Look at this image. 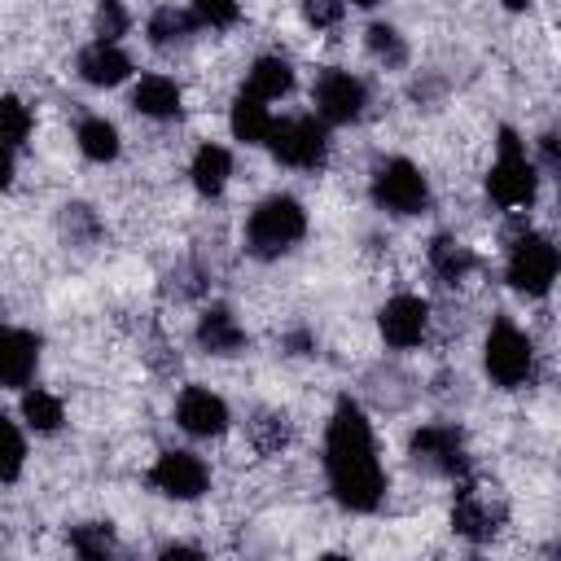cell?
<instances>
[{"label": "cell", "instance_id": "obj_14", "mask_svg": "<svg viewBox=\"0 0 561 561\" xmlns=\"http://www.w3.org/2000/svg\"><path fill=\"white\" fill-rule=\"evenodd\" d=\"M39 364V342L26 329L0 324V386H31Z\"/></svg>", "mask_w": 561, "mask_h": 561}, {"label": "cell", "instance_id": "obj_27", "mask_svg": "<svg viewBox=\"0 0 561 561\" xmlns=\"http://www.w3.org/2000/svg\"><path fill=\"white\" fill-rule=\"evenodd\" d=\"M31 127H35L31 105L18 101V96H0V140H4L9 149H18V145H26Z\"/></svg>", "mask_w": 561, "mask_h": 561}, {"label": "cell", "instance_id": "obj_31", "mask_svg": "<svg viewBox=\"0 0 561 561\" xmlns=\"http://www.w3.org/2000/svg\"><path fill=\"white\" fill-rule=\"evenodd\" d=\"M188 13L197 18V26H215V31H224V26L237 22L241 4H237V0H188Z\"/></svg>", "mask_w": 561, "mask_h": 561}, {"label": "cell", "instance_id": "obj_6", "mask_svg": "<svg viewBox=\"0 0 561 561\" xmlns=\"http://www.w3.org/2000/svg\"><path fill=\"white\" fill-rule=\"evenodd\" d=\"M557 267H561V259H557L552 237H543V232H522V237L513 241V250H508L504 276H508V285H513L517 294L543 298V294L552 289V280H557Z\"/></svg>", "mask_w": 561, "mask_h": 561}, {"label": "cell", "instance_id": "obj_35", "mask_svg": "<svg viewBox=\"0 0 561 561\" xmlns=\"http://www.w3.org/2000/svg\"><path fill=\"white\" fill-rule=\"evenodd\" d=\"M351 4H359V9H373V4H377V0H351Z\"/></svg>", "mask_w": 561, "mask_h": 561}, {"label": "cell", "instance_id": "obj_21", "mask_svg": "<svg viewBox=\"0 0 561 561\" xmlns=\"http://www.w3.org/2000/svg\"><path fill=\"white\" fill-rule=\"evenodd\" d=\"M430 267H434V276L443 280V285H460L473 267H478V259H473V250L465 245V241H456V237H434L430 241Z\"/></svg>", "mask_w": 561, "mask_h": 561}, {"label": "cell", "instance_id": "obj_20", "mask_svg": "<svg viewBox=\"0 0 561 561\" xmlns=\"http://www.w3.org/2000/svg\"><path fill=\"white\" fill-rule=\"evenodd\" d=\"M289 88H294V66L276 53L254 57V66L245 70V92H254L259 101H280L289 96Z\"/></svg>", "mask_w": 561, "mask_h": 561}, {"label": "cell", "instance_id": "obj_33", "mask_svg": "<svg viewBox=\"0 0 561 561\" xmlns=\"http://www.w3.org/2000/svg\"><path fill=\"white\" fill-rule=\"evenodd\" d=\"M13 184V149L0 140V188H9Z\"/></svg>", "mask_w": 561, "mask_h": 561}, {"label": "cell", "instance_id": "obj_13", "mask_svg": "<svg viewBox=\"0 0 561 561\" xmlns=\"http://www.w3.org/2000/svg\"><path fill=\"white\" fill-rule=\"evenodd\" d=\"M451 526H456V535H465V539L482 543V539H491V535L500 530V504H491V495H482L478 486H469V482H465V486L456 491Z\"/></svg>", "mask_w": 561, "mask_h": 561}, {"label": "cell", "instance_id": "obj_29", "mask_svg": "<svg viewBox=\"0 0 561 561\" xmlns=\"http://www.w3.org/2000/svg\"><path fill=\"white\" fill-rule=\"evenodd\" d=\"M70 548H75L79 557H105V552L114 548L110 522H83V526H75V530H70Z\"/></svg>", "mask_w": 561, "mask_h": 561}, {"label": "cell", "instance_id": "obj_32", "mask_svg": "<svg viewBox=\"0 0 561 561\" xmlns=\"http://www.w3.org/2000/svg\"><path fill=\"white\" fill-rule=\"evenodd\" d=\"M302 13H307V22H311L316 31H329V26L342 22L346 0H302Z\"/></svg>", "mask_w": 561, "mask_h": 561}, {"label": "cell", "instance_id": "obj_26", "mask_svg": "<svg viewBox=\"0 0 561 561\" xmlns=\"http://www.w3.org/2000/svg\"><path fill=\"white\" fill-rule=\"evenodd\" d=\"M368 53L381 61V66H390V70H399L403 61H408V44H403V35L390 26V22H373L368 26Z\"/></svg>", "mask_w": 561, "mask_h": 561}, {"label": "cell", "instance_id": "obj_2", "mask_svg": "<svg viewBox=\"0 0 561 561\" xmlns=\"http://www.w3.org/2000/svg\"><path fill=\"white\" fill-rule=\"evenodd\" d=\"M302 232H307L302 202L289 197V193H272L245 219V250L254 259H280L285 250H294L302 241Z\"/></svg>", "mask_w": 561, "mask_h": 561}, {"label": "cell", "instance_id": "obj_9", "mask_svg": "<svg viewBox=\"0 0 561 561\" xmlns=\"http://www.w3.org/2000/svg\"><path fill=\"white\" fill-rule=\"evenodd\" d=\"M316 118L320 123H355L368 105V83L351 70H324L316 79Z\"/></svg>", "mask_w": 561, "mask_h": 561}, {"label": "cell", "instance_id": "obj_1", "mask_svg": "<svg viewBox=\"0 0 561 561\" xmlns=\"http://www.w3.org/2000/svg\"><path fill=\"white\" fill-rule=\"evenodd\" d=\"M324 473H329V491L351 513H373L386 495V473H381V460H377L373 425H368V416L355 399H337V408L329 416Z\"/></svg>", "mask_w": 561, "mask_h": 561}, {"label": "cell", "instance_id": "obj_23", "mask_svg": "<svg viewBox=\"0 0 561 561\" xmlns=\"http://www.w3.org/2000/svg\"><path fill=\"white\" fill-rule=\"evenodd\" d=\"M193 26H197V18H193L188 9L162 4V9H153V13H149L145 35H149V44H153V48H171V44L188 39V35H193Z\"/></svg>", "mask_w": 561, "mask_h": 561}, {"label": "cell", "instance_id": "obj_19", "mask_svg": "<svg viewBox=\"0 0 561 561\" xmlns=\"http://www.w3.org/2000/svg\"><path fill=\"white\" fill-rule=\"evenodd\" d=\"M188 175H193V188L202 197H219L224 184H228V175H232V153L224 145L206 140V145H197V153L188 162Z\"/></svg>", "mask_w": 561, "mask_h": 561}, {"label": "cell", "instance_id": "obj_15", "mask_svg": "<svg viewBox=\"0 0 561 561\" xmlns=\"http://www.w3.org/2000/svg\"><path fill=\"white\" fill-rule=\"evenodd\" d=\"M127 75H131V57H127L118 44L92 39V44L79 53V79L92 83V88H118Z\"/></svg>", "mask_w": 561, "mask_h": 561}, {"label": "cell", "instance_id": "obj_30", "mask_svg": "<svg viewBox=\"0 0 561 561\" xmlns=\"http://www.w3.org/2000/svg\"><path fill=\"white\" fill-rule=\"evenodd\" d=\"M127 26H131V18H127L123 0H101V4H96V39L118 44V39L127 35Z\"/></svg>", "mask_w": 561, "mask_h": 561}, {"label": "cell", "instance_id": "obj_10", "mask_svg": "<svg viewBox=\"0 0 561 561\" xmlns=\"http://www.w3.org/2000/svg\"><path fill=\"white\" fill-rule=\"evenodd\" d=\"M377 329L394 351H412L425 342L430 333V302L416 294H394L381 311H377Z\"/></svg>", "mask_w": 561, "mask_h": 561}, {"label": "cell", "instance_id": "obj_18", "mask_svg": "<svg viewBox=\"0 0 561 561\" xmlns=\"http://www.w3.org/2000/svg\"><path fill=\"white\" fill-rule=\"evenodd\" d=\"M272 110H267V101H259L254 92H237V101H232V114H228V127H232V136L241 140V145H267V136H272Z\"/></svg>", "mask_w": 561, "mask_h": 561}, {"label": "cell", "instance_id": "obj_12", "mask_svg": "<svg viewBox=\"0 0 561 561\" xmlns=\"http://www.w3.org/2000/svg\"><path fill=\"white\" fill-rule=\"evenodd\" d=\"M228 403L215 394V390H206V386H184L180 390V399H175V425L184 430V434H193V438H215V434H224L228 430Z\"/></svg>", "mask_w": 561, "mask_h": 561}, {"label": "cell", "instance_id": "obj_3", "mask_svg": "<svg viewBox=\"0 0 561 561\" xmlns=\"http://www.w3.org/2000/svg\"><path fill=\"white\" fill-rule=\"evenodd\" d=\"M486 193H491V202L504 206V210L530 206V202L539 197V167L530 162L526 140H522L513 127L500 131V158H495V167H491V175H486Z\"/></svg>", "mask_w": 561, "mask_h": 561}, {"label": "cell", "instance_id": "obj_11", "mask_svg": "<svg viewBox=\"0 0 561 561\" xmlns=\"http://www.w3.org/2000/svg\"><path fill=\"white\" fill-rule=\"evenodd\" d=\"M412 460L447 473V478H465V438L456 425H421L412 434Z\"/></svg>", "mask_w": 561, "mask_h": 561}, {"label": "cell", "instance_id": "obj_16", "mask_svg": "<svg viewBox=\"0 0 561 561\" xmlns=\"http://www.w3.org/2000/svg\"><path fill=\"white\" fill-rule=\"evenodd\" d=\"M197 346L210 351V355H237V351L245 346V329H241V320L232 316V307L210 302V307L197 316Z\"/></svg>", "mask_w": 561, "mask_h": 561}, {"label": "cell", "instance_id": "obj_28", "mask_svg": "<svg viewBox=\"0 0 561 561\" xmlns=\"http://www.w3.org/2000/svg\"><path fill=\"white\" fill-rule=\"evenodd\" d=\"M250 438H254V447H259V451L276 456L280 447H289V421H285V416H276V412H259V416L250 421Z\"/></svg>", "mask_w": 561, "mask_h": 561}, {"label": "cell", "instance_id": "obj_5", "mask_svg": "<svg viewBox=\"0 0 561 561\" xmlns=\"http://www.w3.org/2000/svg\"><path fill=\"white\" fill-rule=\"evenodd\" d=\"M267 149H272V158H276L280 167L316 171V167L329 158V123H320V118H311V114L280 118V123H272Z\"/></svg>", "mask_w": 561, "mask_h": 561}, {"label": "cell", "instance_id": "obj_4", "mask_svg": "<svg viewBox=\"0 0 561 561\" xmlns=\"http://www.w3.org/2000/svg\"><path fill=\"white\" fill-rule=\"evenodd\" d=\"M482 364L495 386L517 390L535 377V342L513 320H495L486 333V346H482Z\"/></svg>", "mask_w": 561, "mask_h": 561}, {"label": "cell", "instance_id": "obj_34", "mask_svg": "<svg viewBox=\"0 0 561 561\" xmlns=\"http://www.w3.org/2000/svg\"><path fill=\"white\" fill-rule=\"evenodd\" d=\"M504 9L508 13H522V9H530V0H504Z\"/></svg>", "mask_w": 561, "mask_h": 561}, {"label": "cell", "instance_id": "obj_17", "mask_svg": "<svg viewBox=\"0 0 561 561\" xmlns=\"http://www.w3.org/2000/svg\"><path fill=\"white\" fill-rule=\"evenodd\" d=\"M180 105H184V92H180V83L167 79V75H145V79L131 88V110L145 114V118L167 123V118L180 114Z\"/></svg>", "mask_w": 561, "mask_h": 561}, {"label": "cell", "instance_id": "obj_8", "mask_svg": "<svg viewBox=\"0 0 561 561\" xmlns=\"http://www.w3.org/2000/svg\"><path fill=\"white\" fill-rule=\"evenodd\" d=\"M149 486H153L158 495H167V500H197V495H206V486H210V469H206V460H202L197 451L171 447V451H162V456L153 460Z\"/></svg>", "mask_w": 561, "mask_h": 561}, {"label": "cell", "instance_id": "obj_24", "mask_svg": "<svg viewBox=\"0 0 561 561\" xmlns=\"http://www.w3.org/2000/svg\"><path fill=\"white\" fill-rule=\"evenodd\" d=\"M22 421H26V430H35V434H57L61 421H66V408H61V399H57L53 390L31 386V390L22 394Z\"/></svg>", "mask_w": 561, "mask_h": 561}, {"label": "cell", "instance_id": "obj_22", "mask_svg": "<svg viewBox=\"0 0 561 561\" xmlns=\"http://www.w3.org/2000/svg\"><path fill=\"white\" fill-rule=\"evenodd\" d=\"M75 140H79V153H83L88 162H114V158H118V149H123L118 127H114L110 118H101V114L83 118V123H79V131H75Z\"/></svg>", "mask_w": 561, "mask_h": 561}, {"label": "cell", "instance_id": "obj_25", "mask_svg": "<svg viewBox=\"0 0 561 561\" xmlns=\"http://www.w3.org/2000/svg\"><path fill=\"white\" fill-rule=\"evenodd\" d=\"M22 465H26V438H22L18 421L0 412V482H18Z\"/></svg>", "mask_w": 561, "mask_h": 561}, {"label": "cell", "instance_id": "obj_7", "mask_svg": "<svg viewBox=\"0 0 561 561\" xmlns=\"http://www.w3.org/2000/svg\"><path fill=\"white\" fill-rule=\"evenodd\" d=\"M373 202L390 215H421L430 206V180L408 158H386L373 171Z\"/></svg>", "mask_w": 561, "mask_h": 561}]
</instances>
